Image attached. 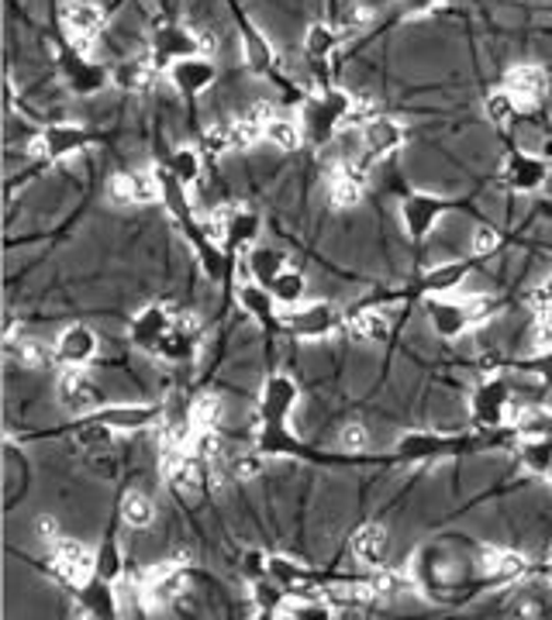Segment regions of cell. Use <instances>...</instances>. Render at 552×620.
<instances>
[{"label":"cell","instance_id":"32","mask_svg":"<svg viewBox=\"0 0 552 620\" xmlns=\"http://www.w3.org/2000/svg\"><path fill=\"white\" fill-rule=\"evenodd\" d=\"M342 327L349 331L356 342H387L390 338V318L377 307H363V310H349Z\"/></svg>","mask_w":552,"mask_h":620},{"label":"cell","instance_id":"9","mask_svg":"<svg viewBox=\"0 0 552 620\" xmlns=\"http://www.w3.org/2000/svg\"><path fill=\"white\" fill-rule=\"evenodd\" d=\"M256 142H262V124L249 115H235L228 121H218L204 131V148L211 155H232V152H246Z\"/></svg>","mask_w":552,"mask_h":620},{"label":"cell","instance_id":"10","mask_svg":"<svg viewBox=\"0 0 552 620\" xmlns=\"http://www.w3.org/2000/svg\"><path fill=\"white\" fill-rule=\"evenodd\" d=\"M342 314L331 303L325 300H315V303H301V307H291L283 314V327L291 331V335L297 338H328L336 335V331L342 327Z\"/></svg>","mask_w":552,"mask_h":620},{"label":"cell","instance_id":"37","mask_svg":"<svg viewBox=\"0 0 552 620\" xmlns=\"http://www.w3.org/2000/svg\"><path fill=\"white\" fill-rule=\"evenodd\" d=\"M304 124L301 118H286V115H277L267 121V128H262V142H270L273 148L280 152H297L304 145Z\"/></svg>","mask_w":552,"mask_h":620},{"label":"cell","instance_id":"6","mask_svg":"<svg viewBox=\"0 0 552 620\" xmlns=\"http://www.w3.org/2000/svg\"><path fill=\"white\" fill-rule=\"evenodd\" d=\"M136 580L149 607H173L190 589V569L184 562H160L136 575Z\"/></svg>","mask_w":552,"mask_h":620},{"label":"cell","instance_id":"33","mask_svg":"<svg viewBox=\"0 0 552 620\" xmlns=\"http://www.w3.org/2000/svg\"><path fill=\"white\" fill-rule=\"evenodd\" d=\"M470 276V262H438L422 276V290L428 297H453Z\"/></svg>","mask_w":552,"mask_h":620},{"label":"cell","instance_id":"48","mask_svg":"<svg viewBox=\"0 0 552 620\" xmlns=\"http://www.w3.org/2000/svg\"><path fill=\"white\" fill-rule=\"evenodd\" d=\"M339 449L349 452V455H363L369 449V428L360 425V420H349L339 431Z\"/></svg>","mask_w":552,"mask_h":620},{"label":"cell","instance_id":"24","mask_svg":"<svg viewBox=\"0 0 552 620\" xmlns=\"http://www.w3.org/2000/svg\"><path fill=\"white\" fill-rule=\"evenodd\" d=\"M201 321H197L193 314H187V310H176V321L169 327L166 342L160 345L156 359H166V362H190L197 356V348H201Z\"/></svg>","mask_w":552,"mask_h":620},{"label":"cell","instance_id":"49","mask_svg":"<svg viewBox=\"0 0 552 620\" xmlns=\"http://www.w3.org/2000/svg\"><path fill=\"white\" fill-rule=\"evenodd\" d=\"M501 241L504 238H501V231L494 225H477L473 235H470V252L477 259H488V255H494L501 249Z\"/></svg>","mask_w":552,"mask_h":620},{"label":"cell","instance_id":"12","mask_svg":"<svg viewBox=\"0 0 552 620\" xmlns=\"http://www.w3.org/2000/svg\"><path fill=\"white\" fill-rule=\"evenodd\" d=\"M59 62H62V80H66V86H70L77 97H94V94H101L104 86L110 83V65L91 59V56L73 49V46L62 52Z\"/></svg>","mask_w":552,"mask_h":620},{"label":"cell","instance_id":"14","mask_svg":"<svg viewBox=\"0 0 552 620\" xmlns=\"http://www.w3.org/2000/svg\"><path fill=\"white\" fill-rule=\"evenodd\" d=\"M173 321H176V310H173L169 303H149V307L139 310L136 318H131L128 338H131V345H136V348L149 351V356H156L160 345H163L166 335H169Z\"/></svg>","mask_w":552,"mask_h":620},{"label":"cell","instance_id":"19","mask_svg":"<svg viewBox=\"0 0 552 620\" xmlns=\"http://www.w3.org/2000/svg\"><path fill=\"white\" fill-rule=\"evenodd\" d=\"M56 401L62 410L86 417L101 407V390L83 369H62V375L56 380Z\"/></svg>","mask_w":552,"mask_h":620},{"label":"cell","instance_id":"44","mask_svg":"<svg viewBox=\"0 0 552 620\" xmlns=\"http://www.w3.org/2000/svg\"><path fill=\"white\" fill-rule=\"evenodd\" d=\"M280 617L291 620H331L336 617V604L321 600V596H297V600H286Z\"/></svg>","mask_w":552,"mask_h":620},{"label":"cell","instance_id":"3","mask_svg":"<svg viewBox=\"0 0 552 620\" xmlns=\"http://www.w3.org/2000/svg\"><path fill=\"white\" fill-rule=\"evenodd\" d=\"M515 414H518V401H515L512 380H504V375H488V380H480L473 386V393H470L473 425L497 431L504 425H515Z\"/></svg>","mask_w":552,"mask_h":620},{"label":"cell","instance_id":"52","mask_svg":"<svg viewBox=\"0 0 552 620\" xmlns=\"http://www.w3.org/2000/svg\"><path fill=\"white\" fill-rule=\"evenodd\" d=\"M525 369L532 372V375H536V380H539L542 386H552V348H542L539 356H536L532 362H528Z\"/></svg>","mask_w":552,"mask_h":620},{"label":"cell","instance_id":"7","mask_svg":"<svg viewBox=\"0 0 552 620\" xmlns=\"http://www.w3.org/2000/svg\"><path fill=\"white\" fill-rule=\"evenodd\" d=\"M297 404H301V386L294 375L273 372L259 393V420L273 428H291V414L297 410Z\"/></svg>","mask_w":552,"mask_h":620},{"label":"cell","instance_id":"47","mask_svg":"<svg viewBox=\"0 0 552 620\" xmlns=\"http://www.w3.org/2000/svg\"><path fill=\"white\" fill-rule=\"evenodd\" d=\"M518 100L512 97V94H507L504 91V86H501V91H491L488 94V100H483V115H488V121L491 124H497V128H507V124H512L515 118H518Z\"/></svg>","mask_w":552,"mask_h":620},{"label":"cell","instance_id":"15","mask_svg":"<svg viewBox=\"0 0 552 620\" xmlns=\"http://www.w3.org/2000/svg\"><path fill=\"white\" fill-rule=\"evenodd\" d=\"M360 139H363V148H366V159H390L394 152H401L404 142H408V128L397 121V118H387V115H366L363 124H360Z\"/></svg>","mask_w":552,"mask_h":620},{"label":"cell","instance_id":"16","mask_svg":"<svg viewBox=\"0 0 552 620\" xmlns=\"http://www.w3.org/2000/svg\"><path fill=\"white\" fill-rule=\"evenodd\" d=\"M91 131L83 124H73V121H59V124H49L42 128V135L35 139V155L49 163H62V159H73L77 152H83L91 145Z\"/></svg>","mask_w":552,"mask_h":620},{"label":"cell","instance_id":"5","mask_svg":"<svg viewBox=\"0 0 552 620\" xmlns=\"http://www.w3.org/2000/svg\"><path fill=\"white\" fill-rule=\"evenodd\" d=\"M59 28L73 49L91 52L107 28V14L101 4H94V0H66L59 8Z\"/></svg>","mask_w":552,"mask_h":620},{"label":"cell","instance_id":"36","mask_svg":"<svg viewBox=\"0 0 552 620\" xmlns=\"http://www.w3.org/2000/svg\"><path fill=\"white\" fill-rule=\"evenodd\" d=\"M118 514H121L125 527H131V530H145V527L156 524V514H160V511H156V500H152L149 493H142V490H128V493L121 497Z\"/></svg>","mask_w":552,"mask_h":620},{"label":"cell","instance_id":"27","mask_svg":"<svg viewBox=\"0 0 552 620\" xmlns=\"http://www.w3.org/2000/svg\"><path fill=\"white\" fill-rule=\"evenodd\" d=\"M349 548H352V559L366 569H384L387 559H390V535L384 524H363L352 530L349 538Z\"/></svg>","mask_w":552,"mask_h":620},{"label":"cell","instance_id":"25","mask_svg":"<svg viewBox=\"0 0 552 620\" xmlns=\"http://www.w3.org/2000/svg\"><path fill=\"white\" fill-rule=\"evenodd\" d=\"M262 235V217L249 207H225V220H221V246H225L232 255L249 252L252 246H259Z\"/></svg>","mask_w":552,"mask_h":620},{"label":"cell","instance_id":"17","mask_svg":"<svg viewBox=\"0 0 552 620\" xmlns=\"http://www.w3.org/2000/svg\"><path fill=\"white\" fill-rule=\"evenodd\" d=\"M101 351V338L91 324H70L56 338V362L62 369H86Z\"/></svg>","mask_w":552,"mask_h":620},{"label":"cell","instance_id":"57","mask_svg":"<svg viewBox=\"0 0 552 620\" xmlns=\"http://www.w3.org/2000/svg\"><path fill=\"white\" fill-rule=\"evenodd\" d=\"M545 575H549V583H552V556H549V562H545Z\"/></svg>","mask_w":552,"mask_h":620},{"label":"cell","instance_id":"1","mask_svg":"<svg viewBox=\"0 0 552 620\" xmlns=\"http://www.w3.org/2000/svg\"><path fill=\"white\" fill-rule=\"evenodd\" d=\"M356 118H360V100L349 91H342V86H325V91H318L315 97H307L304 110H301L304 135L315 145H328Z\"/></svg>","mask_w":552,"mask_h":620},{"label":"cell","instance_id":"58","mask_svg":"<svg viewBox=\"0 0 552 620\" xmlns=\"http://www.w3.org/2000/svg\"><path fill=\"white\" fill-rule=\"evenodd\" d=\"M545 479H549V482H552V469H549V476H545Z\"/></svg>","mask_w":552,"mask_h":620},{"label":"cell","instance_id":"42","mask_svg":"<svg viewBox=\"0 0 552 620\" xmlns=\"http://www.w3.org/2000/svg\"><path fill=\"white\" fill-rule=\"evenodd\" d=\"M166 169H169L180 183L193 187L197 180H201V172H204V159H201V152H197L193 145H180V148L169 152Z\"/></svg>","mask_w":552,"mask_h":620},{"label":"cell","instance_id":"51","mask_svg":"<svg viewBox=\"0 0 552 620\" xmlns=\"http://www.w3.org/2000/svg\"><path fill=\"white\" fill-rule=\"evenodd\" d=\"M373 21V8H366V4H349L345 8V14H342V21H339V28H345V32H352V28H366Z\"/></svg>","mask_w":552,"mask_h":620},{"label":"cell","instance_id":"38","mask_svg":"<svg viewBox=\"0 0 552 620\" xmlns=\"http://www.w3.org/2000/svg\"><path fill=\"white\" fill-rule=\"evenodd\" d=\"M342 38H345V28L339 25H325V21H315L312 28L304 35V52L312 59H331L339 49H342Z\"/></svg>","mask_w":552,"mask_h":620},{"label":"cell","instance_id":"18","mask_svg":"<svg viewBox=\"0 0 552 620\" xmlns=\"http://www.w3.org/2000/svg\"><path fill=\"white\" fill-rule=\"evenodd\" d=\"M166 80L176 94H184V97H201L208 94L211 86L218 83V65L211 56H190V59H180V62H173L169 70H166Z\"/></svg>","mask_w":552,"mask_h":620},{"label":"cell","instance_id":"28","mask_svg":"<svg viewBox=\"0 0 552 620\" xmlns=\"http://www.w3.org/2000/svg\"><path fill=\"white\" fill-rule=\"evenodd\" d=\"M366 196V169L360 166H336L328 169V201L339 211L360 207Z\"/></svg>","mask_w":552,"mask_h":620},{"label":"cell","instance_id":"54","mask_svg":"<svg viewBox=\"0 0 552 620\" xmlns=\"http://www.w3.org/2000/svg\"><path fill=\"white\" fill-rule=\"evenodd\" d=\"M397 4H401L404 14H411V17H425L442 8V0H397Z\"/></svg>","mask_w":552,"mask_h":620},{"label":"cell","instance_id":"39","mask_svg":"<svg viewBox=\"0 0 552 620\" xmlns=\"http://www.w3.org/2000/svg\"><path fill=\"white\" fill-rule=\"evenodd\" d=\"M193 431H218L221 420H225V401L218 393H201L193 396V404L187 407Z\"/></svg>","mask_w":552,"mask_h":620},{"label":"cell","instance_id":"26","mask_svg":"<svg viewBox=\"0 0 552 620\" xmlns=\"http://www.w3.org/2000/svg\"><path fill=\"white\" fill-rule=\"evenodd\" d=\"M477 569L483 580L491 583H518L528 572V559L515 548H497V545H483L477 551Z\"/></svg>","mask_w":552,"mask_h":620},{"label":"cell","instance_id":"30","mask_svg":"<svg viewBox=\"0 0 552 620\" xmlns=\"http://www.w3.org/2000/svg\"><path fill=\"white\" fill-rule=\"evenodd\" d=\"M235 265H238L242 279H256V283L270 286L286 270V255L280 249H270V246H252L249 252L235 255Z\"/></svg>","mask_w":552,"mask_h":620},{"label":"cell","instance_id":"40","mask_svg":"<svg viewBox=\"0 0 552 620\" xmlns=\"http://www.w3.org/2000/svg\"><path fill=\"white\" fill-rule=\"evenodd\" d=\"M270 294L280 307H301L304 297H307V276L301 270H294V265H286V270L270 283Z\"/></svg>","mask_w":552,"mask_h":620},{"label":"cell","instance_id":"34","mask_svg":"<svg viewBox=\"0 0 552 620\" xmlns=\"http://www.w3.org/2000/svg\"><path fill=\"white\" fill-rule=\"evenodd\" d=\"M156 73H160V65L152 59L131 56V59H121L118 65H110V83L121 86L128 94H139V91H149V83L156 80Z\"/></svg>","mask_w":552,"mask_h":620},{"label":"cell","instance_id":"4","mask_svg":"<svg viewBox=\"0 0 552 620\" xmlns=\"http://www.w3.org/2000/svg\"><path fill=\"white\" fill-rule=\"evenodd\" d=\"M214 38L201 28H187V25H163L152 35V49L149 59L160 65V70H169L173 62L190 59V56H211Z\"/></svg>","mask_w":552,"mask_h":620},{"label":"cell","instance_id":"11","mask_svg":"<svg viewBox=\"0 0 552 620\" xmlns=\"http://www.w3.org/2000/svg\"><path fill=\"white\" fill-rule=\"evenodd\" d=\"M107 196L121 207H145L160 201V172L156 169H121L107 180Z\"/></svg>","mask_w":552,"mask_h":620},{"label":"cell","instance_id":"31","mask_svg":"<svg viewBox=\"0 0 552 620\" xmlns=\"http://www.w3.org/2000/svg\"><path fill=\"white\" fill-rule=\"evenodd\" d=\"M235 300H238V307L246 310L249 318H256L259 324H267V327L280 324V321H277V307H280V303L273 300V294H270L267 283L242 279L238 290H235Z\"/></svg>","mask_w":552,"mask_h":620},{"label":"cell","instance_id":"41","mask_svg":"<svg viewBox=\"0 0 552 620\" xmlns=\"http://www.w3.org/2000/svg\"><path fill=\"white\" fill-rule=\"evenodd\" d=\"M256 452L262 455H304V445L291 434V428H273V425H262L259 438H256Z\"/></svg>","mask_w":552,"mask_h":620},{"label":"cell","instance_id":"8","mask_svg":"<svg viewBox=\"0 0 552 620\" xmlns=\"http://www.w3.org/2000/svg\"><path fill=\"white\" fill-rule=\"evenodd\" d=\"M446 211H449L446 196L428 193V190H411L404 201H401V225H404L408 238L425 241V238L442 225Z\"/></svg>","mask_w":552,"mask_h":620},{"label":"cell","instance_id":"56","mask_svg":"<svg viewBox=\"0 0 552 620\" xmlns=\"http://www.w3.org/2000/svg\"><path fill=\"white\" fill-rule=\"evenodd\" d=\"M38 538L46 545H52L59 538V521L56 517H38Z\"/></svg>","mask_w":552,"mask_h":620},{"label":"cell","instance_id":"35","mask_svg":"<svg viewBox=\"0 0 552 620\" xmlns=\"http://www.w3.org/2000/svg\"><path fill=\"white\" fill-rule=\"evenodd\" d=\"M518 462H521L525 473L549 476V469H552V431L525 434L521 445H518Z\"/></svg>","mask_w":552,"mask_h":620},{"label":"cell","instance_id":"21","mask_svg":"<svg viewBox=\"0 0 552 620\" xmlns=\"http://www.w3.org/2000/svg\"><path fill=\"white\" fill-rule=\"evenodd\" d=\"M86 417H94L97 425H104L115 434H136V431H145V428H156L163 420V410L149 407V404H115V407H97Z\"/></svg>","mask_w":552,"mask_h":620},{"label":"cell","instance_id":"23","mask_svg":"<svg viewBox=\"0 0 552 620\" xmlns=\"http://www.w3.org/2000/svg\"><path fill=\"white\" fill-rule=\"evenodd\" d=\"M549 183V159L532 152H515L504 163V187L515 193H539Z\"/></svg>","mask_w":552,"mask_h":620},{"label":"cell","instance_id":"29","mask_svg":"<svg viewBox=\"0 0 552 620\" xmlns=\"http://www.w3.org/2000/svg\"><path fill=\"white\" fill-rule=\"evenodd\" d=\"M77 604L83 610V617H94V620H115L121 617V600L115 593V583L107 580H97V575H91L83 586H77Z\"/></svg>","mask_w":552,"mask_h":620},{"label":"cell","instance_id":"45","mask_svg":"<svg viewBox=\"0 0 552 620\" xmlns=\"http://www.w3.org/2000/svg\"><path fill=\"white\" fill-rule=\"evenodd\" d=\"M94 575L97 580H107V583H118L125 575V556H121L118 541H104L94 551Z\"/></svg>","mask_w":552,"mask_h":620},{"label":"cell","instance_id":"2","mask_svg":"<svg viewBox=\"0 0 552 620\" xmlns=\"http://www.w3.org/2000/svg\"><path fill=\"white\" fill-rule=\"evenodd\" d=\"M501 310V303L488 294H470V297H432L425 303V314H428V324L438 338H446V342H456L467 335L470 327L483 324L488 318H494Z\"/></svg>","mask_w":552,"mask_h":620},{"label":"cell","instance_id":"13","mask_svg":"<svg viewBox=\"0 0 552 620\" xmlns=\"http://www.w3.org/2000/svg\"><path fill=\"white\" fill-rule=\"evenodd\" d=\"M49 559H52V572L73 589L83 586L94 575V551L86 548L83 541H77V538H62L59 535L49 545Z\"/></svg>","mask_w":552,"mask_h":620},{"label":"cell","instance_id":"46","mask_svg":"<svg viewBox=\"0 0 552 620\" xmlns=\"http://www.w3.org/2000/svg\"><path fill=\"white\" fill-rule=\"evenodd\" d=\"M267 575H273V580H277L280 586H286L291 593L301 589V586H307V569H304L301 562H294L291 556H270Z\"/></svg>","mask_w":552,"mask_h":620},{"label":"cell","instance_id":"50","mask_svg":"<svg viewBox=\"0 0 552 620\" xmlns=\"http://www.w3.org/2000/svg\"><path fill=\"white\" fill-rule=\"evenodd\" d=\"M532 345H536V351L552 348V310H536V321H532Z\"/></svg>","mask_w":552,"mask_h":620},{"label":"cell","instance_id":"55","mask_svg":"<svg viewBox=\"0 0 552 620\" xmlns=\"http://www.w3.org/2000/svg\"><path fill=\"white\" fill-rule=\"evenodd\" d=\"M532 307L536 310H552V273L545 276V283L532 294Z\"/></svg>","mask_w":552,"mask_h":620},{"label":"cell","instance_id":"53","mask_svg":"<svg viewBox=\"0 0 552 620\" xmlns=\"http://www.w3.org/2000/svg\"><path fill=\"white\" fill-rule=\"evenodd\" d=\"M267 562H270V556H262V551H249V556L242 559V572H246L249 580H259V575H267Z\"/></svg>","mask_w":552,"mask_h":620},{"label":"cell","instance_id":"43","mask_svg":"<svg viewBox=\"0 0 552 620\" xmlns=\"http://www.w3.org/2000/svg\"><path fill=\"white\" fill-rule=\"evenodd\" d=\"M242 46H246L249 70H256V73H270L273 70V49H270V41L259 35V28L252 25V21L242 25Z\"/></svg>","mask_w":552,"mask_h":620},{"label":"cell","instance_id":"20","mask_svg":"<svg viewBox=\"0 0 552 620\" xmlns=\"http://www.w3.org/2000/svg\"><path fill=\"white\" fill-rule=\"evenodd\" d=\"M504 91L512 94L521 107H536L549 97L552 91V76L545 65L539 62H518L504 73Z\"/></svg>","mask_w":552,"mask_h":620},{"label":"cell","instance_id":"22","mask_svg":"<svg viewBox=\"0 0 552 620\" xmlns=\"http://www.w3.org/2000/svg\"><path fill=\"white\" fill-rule=\"evenodd\" d=\"M459 438H446V434H438V431H408L394 441V458H401V462H435L442 455H453L459 445H456Z\"/></svg>","mask_w":552,"mask_h":620}]
</instances>
